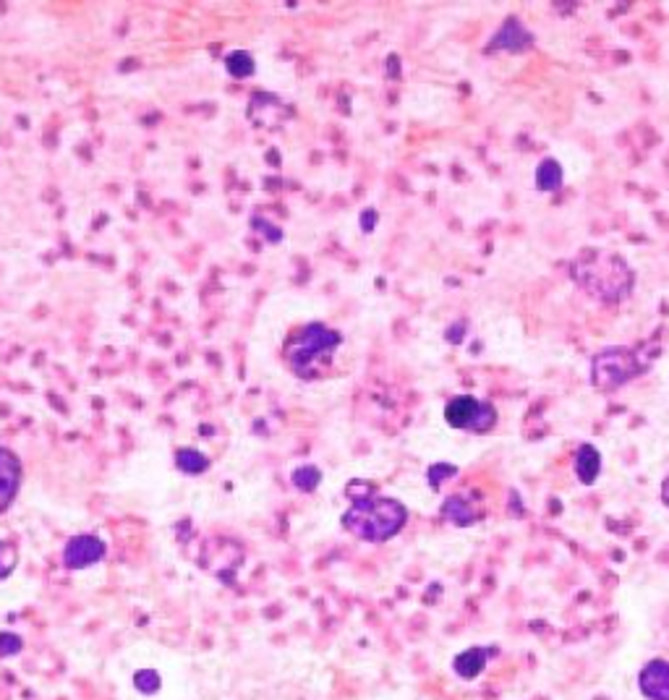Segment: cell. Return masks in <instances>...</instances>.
<instances>
[{
    "mask_svg": "<svg viewBox=\"0 0 669 700\" xmlns=\"http://www.w3.org/2000/svg\"><path fill=\"white\" fill-rule=\"evenodd\" d=\"M377 225V212L375 209H364L362 212V230L364 233H371Z\"/></svg>",
    "mask_w": 669,
    "mask_h": 700,
    "instance_id": "obj_23",
    "label": "cell"
},
{
    "mask_svg": "<svg viewBox=\"0 0 669 700\" xmlns=\"http://www.w3.org/2000/svg\"><path fill=\"white\" fill-rule=\"evenodd\" d=\"M390 66V76L392 79H397V76H401V63H397V55H390L388 58V63H384V68Z\"/></svg>",
    "mask_w": 669,
    "mask_h": 700,
    "instance_id": "obj_25",
    "label": "cell"
},
{
    "mask_svg": "<svg viewBox=\"0 0 669 700\" xmlns=\"http://www.w3.org/2000/svg\"><path fill=\"white\" fill-rule=\"evenodd\" d=\"M24 648V640L18 638L14 633H0V657L9 659V657H16L18 651Z\"/></svg>",
    "mask_w": 669,
    "mask_h": 700,
    "instance_id": "obj_21",
    "label": "cell"
},
{
    "mask_svg": "<svg viewBox=\"0 0 669 700\" xmlns=\"http://www.w3.org/2000/svg\"><path fill=\"white\" fill-rule=\"evenodd\" d=\"M442 516H445V520H450L453 525H458V529L474 525L476 520L481 518L479 510H476V507L471 505V499L463 497V494H453V497L442 505Z\"/></svg>",
    "mask_w": 669,
    "mask_h": 700,
    "instance_id": "obj_13",
    "label": "cell"
},
{
    "mask_svg": "<svg viewBox=\"0 0 669 700\" xmlns=\"http://www.w3.org/2000/svg\"><path fill=\"white\" fill-rule=\"evenodd\" d=\"M22 460L9 447H0V516L14 505L18 486H22Z\"/></svg>",
    "mask_w": 669,
    "mask_h": 700,
    "instance_id": "obj_9",
    "label": "cell"
},
{
    "mask_svg": "<svg viewBox=\"0 0 669 700\" xmlns=\"http://www.w3.org/2000/svg\"><path fill=\"white\" fill-rule=\"evenodd\" d=\"M176 468L186 473V476H199V473H204L210 468V458L194 447H181L176 449Z\"/></svg>",
    "mask_w": 669,
    "mask_h": 700,
    "instance_id": "obj_14",
    "label": "cell"
},
{
    "mask_svg": "<svg viewBox=\"0 0 669 700\" xmlns=\"http://www.w3.org/2000/svg\"><path fill=\"white\" fill-rule=\"evenodd\" d=\"M661 502L669 507V476L661 481Z\"/></svg>",
    "mask_w": 669,
    "mask_h": 700,
    "instance_id": "obj_26",
    "label": "cell"
},
{
    "mask_svg": "<svg viewBox=\"0 0 669 700\" xmlns=\"http://www.w3.org/2000/svg\"><path fill=\"white\" fill-rule=\"evenodd\" d=\"M225 68H228V74L233 76V79H249L256 71V63L247 50H233V53L225 58Z\"/></svg>",
    "mask_w": 669,
    "mask_h": 700,
    "instance_id": "obj_16",
    "label": "cell"
},
{
    "mask_svg": "<svg viewBox=\"0 0 669 700\" xmlns=\"http://www.w3.org/2000/svg\"><path fill=\"white\" fill-rule=\"evenodd\" d=\"M108 547L100 536L94 533H79V536H71L63 547V564L68 570H87L92 564L105 560Z\"/></svg>",
    "mask_w": 669,
    "mask_h": 700,
    "instance_id": "obj_6",
    "label": "cell"
},
{
    "mask_svg": "<svg viewBox=\"0 0 669 700\" xmlns=\"http://www.w3.org/2000/svg\"><path fill=\"white\" fill-rule=\"evenodd\" d=\"M533 44V35L520 24V18L510 16L505 18V24L497 29V35L487 42V53H497V50H507V53H523Z\"/></svg>",
    "mask_w": 669,
    "mask_h": 700,
    "instance_id": "obj_8",
    "label": "cell"
},
{
    "mask_svg": "<svg viewBox=\"0 0 669 700\" xmlns=\"http://www.w3.org/2000/svg\"><path fill=\"white\" fill-rule=\"evenodd\" d=\"M570 275L585 293L604 304H617L633 291V269L626 265V259L609 252H583L578 259H572Z\"/></svg>",
    "mask_w": 669,
    "mask_h": 700,
    "instance_id": "obj_2",
    "label": "cell"
},
{
    "mask_svg": "<svg viewBox=\"0 0 669 700\" xmlns=\"http://www.w3.org/2000/svg\"><path fill=\"white\" fill-rule=\"evenodd\" d=\"M18 564V547L14 542H0V581H5Z\"/></svg>",
    "mask_w": 669,
    "mask_h": 700,
    "instance_id": "obj_19",
    "label": "cell"
},
{
    "mask_svg": "<svg viewBox=\"0 0 669 700\" xmlns=\"http://www.w3.org/2000/svg\"><path fill=\"white\" fill-rule=\"evenodd\" d=\"M340 343H343V335L338 330H330V327L321 322H312L288 338L282 356H286L295 377L312 382V379H319L325 374Z\"/></svg>",
    "mask_w": 669,
    "mask_h": 700,
    "instance_id": "obj_3",
    "label": "cell"
},
{
    "mask_svg": "<svg viewBox=\"0 0 669 700\" xmlns=\"http://www.w3.org/2000/svg\"><path fill=\"white\" fill-rule=\"evenodd\" d=\"M445 421L458 432L487 434L497 427V408L474 395H458L445 406Z\"/></svg>",
    "mask_w": 669,
    "mask_h": 700,
    "instance_id": "obj_5",
    "label": "cell"
},
{
    "mask_svg": "<svg viewBox=\"0 0 669 700\" xmlns=\"http://www.w3.org/2000/svg\"><path fill=\"white\" fill-rule=\"evenodd\" d=\"M351 497V507L343 512L340 523L356 538L369 544H382L403 531L408 510L403 502L392 497H379L377 486L371 481L353 479L345 486Z\"/></svg>",
    "mask_w": 669,
    "mask_h": 700,
    "instance_id": "obj_1",
    "label": "cell"
},
{
    "mask_svg": "<svg viewBox=\"0 0 669 700\" xmlns=\"http://www.w3.org/2000/svg\"><path fill=\"white\" fill-rule=\"evenodd\" d=\"M646 371V364L641 361L639 353L626 348H607L591 361V384L602 393H613V390L628 384Z\"/></svg>",
    "mask_w": 669,
    "mask_h": 700,
    "instance_id": "obj_4",
    "label": "cell"
},
{
    "mask_svg": "<svg viewBox=\"0 0 669 700\" xmlns=\"http://www.w3.org/2000/svg\"><path fill=\"white\" fill-rule=\"evenodd\" d=\"M602 453L594 445H581L576 453V476L583 486H591L599 479Z\"/></svg>",
    "mask_w": 669,
    "mask_h": 700,
    "instance_id": "obj_12",
    "label": "cell"
},
{
    "mask_svg": "<svg viewBox=\"0 0 669 700\" xmlns=\"http://www.w3.org/2000/svg\"><path fill=\"white\" fill-rule=\"evenodd\" d=\"M463 335H466V322H455L450 330L445 332V338L450 340L453 345H460L463 343Z\"/></svg>",
    "mask_w": 669,
    "mask_h": 700,
    "instance_id": "obj_22",
    "label": "cell"
},
{
    "mask_svg": "<svg viewBox=\"0 0 669 700\" xmlns=\"http://www.w3.org/2000/svg\"><path fill=\"white\" fill-rule=\"evenodd\" d=\"M291 107L269 92H256L249 102V120L262 128H280L286 120H291Z\"/></svg>",
    "mask_w": 669,
    "mask_h": 700,
    "instance_id": "obj_7",
    "label": "cell"
},
{
    "mask_svg": "<svg viewBox=\"0 0 669 700\" xmlns=\"http://www.w3.org/2000/svg\"><path fill=\"white\" fill-rule=\"evenodd\" d=\"M291 481H293V486L299 492L312 494L321 484V471L317 466H301V468H295V471H293Z\"/></svg>",
    "mask_w": 669,
    "mask_h": 700,
    "instance_id": "obj_17",
    "label": "cell"
},
{
    "mask_svg": "<svg viewBox=\"0 0 669 700\" xmlns=\"http://www.w3.org/2000/svg\"><path fill=\"white\" fill-rule=\"evenodd\" d=\"M254 228H262V230H265V233H267V239L269 241H280V230H275V228H269V225H265V222H260V220H254Z\"/></svg>",
    "mask_w": 669,
    "mask_h": 700,
    "instance_id": "obj_24",
    "label": "cell"
},
{
    "mask_svg": "<svg viewBox=\"0 0 669 700\" xmlns=\"http://www.w3.org/2000/svg\"><path fill=\"white\" fill-rule=\"evenodd\" d=\"M455 476H458V468L450 466V462H434V466L427 471V481L434 492H440L442 481L455 479Z\"/></svg>",
    "mask_w": 669,
    "mask_h": 700,
    "instance_id": "obj_20",
    "label": "cell"
},
{
    "mask_svg": "<svg viewBox=\"0 0 669 700\" xmlns=\"http://www.w3.org/2000/svg\"><path fill=\"white\" fill-rule=\"evenodd\" d=\"M134 687L141 696H157L160 687H163V677H160L157 670H139L134 674Z\"/></svg>",
    "mask_w": 669,
    "mask_h": 700,
    "instance_id": "obj_18",
    "label": "cell"
},
{
    "mask_svg": "<svg viewBox=\"0 0 669 700\" xmlns=\"http://www.w3.org/2000/svg\"><path fill=\"white\" fill-rule=\"evenodd\" d=\"M563 186V168L555 157H546L537 168V189L539 191H557Z\"/></svg>",
    "mask_w": 669,
    "mask_h": 700,
    "instance_id": "obj_15",
    "label": "cell"
},
{
    "mask_svg": "<svg viewBox=\"0 0 669 700\" xmlns=\"http://www.w3.org/2000/svg\"><path fill=\"white\" fill-rule=\"evenodd\" d=\"M639 690L646 700H669V661L652 659L639 672Z\"/></svg>",
    "mask_w": 669,
    "mask_h": 700,
    "instance_id": "obj_10",
    "label": "cell"
},
{
    "mask_svg": "<svg viewBox=\"0 0 669 700\" xmlns=\"http://www.w3.org/2000/svg\"><path fill=\"white\" fill-rule=\"evenodd\" d=\"M492 653H497V651H494V648H481V646L466 648V651L458 653V657L453 659V672L458 674L460 679H476L481 672L487 670L489 657H492Z\"/></svg>",
    "mask_w": 669,
    "mask_h": 700,
    "instance_id": "obj_11",
    "label": "cell"
}]
</instances>
